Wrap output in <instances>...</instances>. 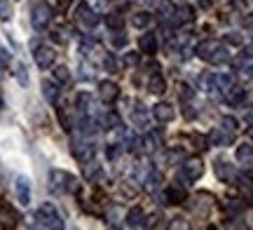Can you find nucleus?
I'll use <instances>...</instances> for the list:
<instances>
[{
  "label": "nucleus",
  "mask_w": 253,
  "mask_h": 230,
  "mask_svg": "<svg viewBox=\"0 0 253 230\" xmlns=\"http://www.w3.org/2000/svg\"><path fill=\"white\" fill-rule=\"evenodd\" d=\"M84 176L89 181H103V169H101L99 162L89 160V162H84Z\"/></svg>",
  "instance_id": "20"
},
{
  "label": "nucleus",
  "mask_w": 253,
  "mask_h": 230,
  "mask_svg": "<svg viewBox=\"0 0 253 230\" xmlns=\"http://www.w3.org/2000/svg\"><path fill=\"white\" fill-rule=\"evenodd\" d=\"M244 96H246V92L242 90V87H230V90H225V101L230 103V106H239V103L244 101Z\"/></svg>",
  "instance_id": "22"
},
{
  "label": "nucleus",
  "mask_w": 253,
  "mask_h": 230,
  "mask_svg": "<svg viewBox=\"0 0 253 230\" xmlns=\"http://www.w3.org/2000/svg\"><path fill=\"white\" fill-rule=\"evenodd\" d=\"M49 190L59 195L61 193L78 195L80 193V179L68 174V172H63V169H52V174H49Z\"/></svg>",
  "instance_id": "1"
},
{
  "label": "nucleus",
  "mask_w": 253,
  "mask_h": 230,
  "mask_svg": "<svg viewBox=\"0 0 253 230\" xmlns=\"http://www.w3.org/2000/svg\"><path fill=\"white\" fill-rule=\"evenodd\" d=\"M38 226H42V228H54V230H61L63 228V221L61 216H59V212H56V207L52 202H42L40 207H38Z\"/></svg>",
  "instance_id": "2"
},
{
  "label": "nucleus",
  "mask_w": 253,
  "mask_h": 230,
  "mask_svg": "<svg viewBox=\"0 0 253 230\" xmlns=\"http://www.w3.org/2000/svg\"><path fill=\"white\" fill-rule=\"evenodd\" d=\"M75 19H78L84 28H94L101 21L99 14H96V9L89 7L87 2H80V5H78V9H75Z\"/></svg>",
  "instance_id": "5"
},
{
  "label": "nucleus",
  "mask_w": 253,
  "mask_h": 230,
  "mask_svg": "<svg viewBox=\"0 0 253 230\" xmlns=\"http://www.w3.org/2000/svg\"><path fill=\"white\" fill-rule=\"evenodd\" d=\"M0 61H2V64H5V66L9 64V54H7V52H5V49H2V47H0Z\"/></svg>",
  "instance_id": "44"
},
{
  "label": "nucleus",
  "mask_w": 253,
  "mask_h": 230,
  "mask_svg": "<svg viewBox=\"0 0 253 230\" xmlns=\"http://www.w3.org/2000/svg\"><path fill=\"white\" fill-rule=\"evenodd\" d=\"M138 47H141V52H145V54H155L157 52V36L155 33H143V36L138 38Z\"/></svg>",
  "instance_id": "17"
},
{
  "label": "nucleus",
  "mask_w": 253,
  "mask_h": 230,
  "mask_svg": "<svg viewBox=\"0 0 253 230\" xmlns=\"http://www.w3.org/2000/svg\"><path fill=\"white\" fill-rule=\"evenodd\" d=\"M242 190H244V195H246V200H253V181L251 179H242Z\"/></svg>",
  "instance_id": "36"
},
{
  "label": "nucleus",
  "mask_w": 253,
  "mask_h": 230,
  "mask_svg": "<svg viewBox=\"0 0 253 230\" xmlns=\"http://www.w3.org/2000/svg\"><path fill=\"white\" fill-rule=\"evenodd\" d=\"M78 111H80V118H96L94 115V99L87 92L78 94Z\"/></svg>",
  "instance_id": "11"
},
{
  "label": "nucleus",
  "mask_w": 253,
  "mask_h": 230,
  "mask_svg": "<svg viewBox=\"0 0 253 230\" xmlns=\"http://www.w3.org/2000/svg\"><path fill=\"white\" fill-rule=\"evenodd\" d=\"M52 73H54V80L59 85H63V87H68V85L73 83V75H71V68H68V66H54V71H52Z\"/></svg>",
  "instance_id": "19"
},
{
  "label": "nucleus",
  "mask_w": 253,
  "mask_h": 230,
  "mask_svg": "<svg viewBox=\"0 0 253 230\" xmlns=\"http://www.w3.org/2000/svg\"><path fill=\"white\" fill-rule=\"evenodd\" d=\"M148 90L160 96V94L167 92V80H164L160 73H153V75H150V80H148Z\"/></svg>",
  "instance_id": "21"
},
{
  "label": "nucleus",
  "mask_w": 253,
  "mask_h": 230,
  "mask_svg": "<svg viewBox=\"0 0 253 230\" xmlns=\"http://www.w3.org/2000/svg\"><path fill=\"white\" fill-rule=\"evenodd\" d=\"M33 56H36L38 68L47 71V68H52V64H54L56 52L49 45H36V49H33Z\"/></svg>",
  "instance_id": "6"
},
{
  "label": "nucleus",
  "mask_w": 253,
  "mask_h": 230,
  "mask_svg": "<svg viewBox=\"0 0 253 230\" xmlns=\"http://www.w3.org/2000/svg\"><path fill=\"white\" fill-rule=\"evenodd\" d=\"M178 90H181V92H178V96H181V101H190V99H192V90H190V87H188L185 83L178 85Z\"/></svg>",
  "instance_id": "39"
},
{
  "label": "nucleus",
  "mask_w": 253,
  "mask_h": 230,
  "mask_svg": "<svg viewBox=\"0 0 253 230\" xmlns=\"http://www.w3.org/2000/svg\"><path fill=\"white\" fill-rule=\"evenodd\" d=\"M131 120H134L138 127H148V113H145L143 106H138V108H134V113H131Z\"/></svg>",
  "instance_id": "29"
},
{
  "label": "nucleus",
  "mask_w": 253,
  "mask_h": 230,
  "mask_svg": "<svg viewBox=\"0 0 253 230\" xmlns=\"http://www.w3.org/2000/svg\"><path fill=\"white\" fill-rule=\"evenodd\" d=\"M185 200H188V193L183 190L181 185H169L164 190V202L167 204H183Z\"/></svg>",
  "instance_id": "10"
},
{
  "label": "nucleus",
  "mask_w": 253,
  "mask_h": 230,
  "mask_svg": "<svg viewBox=\"0 0 253 230\" xmlns=\"http://www.w3.org/2000/svg\"><path fill=\"white\" fill-rule=\"evenodd\" d=\"M17 219H19V214L9 204L0 207V221H2V226H17Z\"/></svg>",
  "instance_id": "25"
},
{
  "label": "nucleus",
  "mask_w": 253,
  "mask_h": 230,
  "mask_svg": "<svg viewBox=\"0 0 253 230\" xmlns=\"http://www.w3.org/2000/svg\"><path fill=\"white\" fill-rule=\"evenodd\" d=\"M218 47H220L218 40H204V43H199L197 45V56L199 59H204V61H211V56L216 54Z\"/></svg>",
  "instance_id": "15"
},
{
  "label": "nucleus",
  "mask_w": 253,
  "mask_h": 230,
  "mask_svg": "<svg viewBox=\"0 0 253 230\" xmlns=\"http://www.w3.org/2000/svg\"><path fill=\"white\" fill-rule=\"evenodd\" d=\"M209 143H213V146H230L232 143V132H227L225 127L213 129L209 134Z\"/></svg>",
  "instance_id": "14"
},
{
  "label": "nucleus",
  "mask_w": 253,
  "mask_h": 230,
  "mask_svg": "<svg viewBox=\"0 0 253 230\" xmlns=\"http://www.w3.org/2000/svg\"><path fill=\"white\" fill-rule=\"evenodd\" d=\"M14 14V9H12V2L9 0H0V19L2 21H9Z\"/></svg>",
  "instance_id": "31"
},
{
  "label": "nucleus",
  "mask_w": 253,
  "mask_h": 230,
  "mask_svg": "<svg viewBox=\"0 0 253 230\" xmlns=\"http://www.w3.org/2000/svg\"><path fill=\"white\" fill-rule=\"evenodd\" d=\"M143 2H145V5H150V2H153V0H143Z\"/></svg>",
  "instance_id": "52"
},
{
  "label": "nucleus",
  "mask_w": 253,
  "mask_h": 230,
  "mask_svg": "<svg viewBox=\"0 0 253 230\" xmlns=\"http://www.w3.org/2000/svg\"><path fill=\"white\" fill-rule=\"evenodd\" d=\"M71 2H73V0H56V5H59L61 9H66L68 5H71Z\"/></svg>",
  "instance_id": "46"
},
{
  "label": "nucleus",
  "mask_w": 253,
  "mask_h": 230,
  "mask_svg": "<svg viewBox=\"0 0 253 230\" xmlns=\"http://www.w3.org/2000/svg\"><path fill=\"white\" fill-rule=\"evenodd\" d=\"M2 75H5V64L0 61V78H2Z\"/></svg>",
  "instance_id": "49"
},
{
  "label": "nucleus",
  "mask_w": 253,
  "mask_h": 230,
  "mask_svg": "<svg viewBox=\"0 0 253 230\" xmlns=\"http://www.w3.org/2000/svg\"><path fill=\"white\" fill-rule=\"evenodd\" d=\"M113 45H115V47H125L126 45V36H122L120 31H115V36H113Z\"/></svg>",
  "instance_id": "41"
},
{
  "label": "nucleus",
  "mask_w": 253,
  "mask_h": 230,
  "mask_svg": "<svg viewBox=\"0 0 253 230\" xmlns=\"http://www.w3.org/2000/svg\"><path fill=\"white\" fill-rule=\"evenodd\" d=\"M49 21H52V7L47 5V2H38L33 12H31V24L36 31H45L49 26Z\"/></svg>",
  "instance_id": "3"
},
{
  "label": "nucleus",
  "mask_w": 253,
  "mask_h": 230,
  "mask_svg": "<svg viewBox=\"0 0 253 230\" xmlns=\"http://www.w3.org/2000/svg\"><path fill=\"white\" fill-rule=\"evenodd\" d=\"M71 150H73V155H75V160L82 162V165H84V162H89L91 157H94V146L87 143V141H73Z\"/></svg>",
  "instance_id": "8"
},
{
  "label": "nucleus",
  "mask_w": 253,
  "mask_h": 230,
  "mask_svg": "<svg viewBox=\"0 0 253 230\" xmlns=\"http://www.w3.org/2000/svg\"><path fill=\"white\" fill-rule=\"evenodd\" d=\"M125 221H126V226H129V228H143V226H145L143 209H141V207H131V209L126 212Z\"/></svg>",
  "instance_id": "13"
},
{
  "label": "nucleus",
  "mask_w": 253,
  "mask_h": 230,
  "mask_svg": "<svg viewBox=\"0 0 253 230\" xmlns=\"http://www.w3.org/2000/svg\"><path fill=\"white\" fill-rule=\"evenodd\" d=\"M14 75H17V80L21 85H28V71H26V66L21 64V61L14 66Z\"/></svg>",
  "instance_id": "33"
},
{
  "label": "nucleus",
  "mask_w": 253,
  "mask_h": 230,
  "mask_svg": "<svg viewBox=\"0 0 253 230\" xmlns=\"http://www.w3.org/2000/svg\"><path fill=\"white\" fill-rule=\"evenodd\" d=\"M249 137H251V138H253V127H251V129H249Z\"/></svg>",
  "instance_id": "50"
},
{
  "label": "nucleus",
  "mask_w": 253,
  "mask_h": 230,
  "mask_svg": "<svg viewBox=\"0 0 253 230\" xmlns=\"http://www.w3.org/2000/svg\"><path fill=\"white\" fill-rule=\"evenodd\" d=\"M42 94H45V99L49 103H56V101H59V94H61V90H59V85L52 83V80H42Z\"/></svg>",
  "instance_id": "18"
},
{
  "label": "nucleus",
  "mask_w": 253,
  "mask_h": 230,
  "mask_svg": "<svg viewBox=\"0 0 253 230\" xmlns=\"http://www.w3.org/2000/svg\"><path fill=\"white\" fill-rule=\"evenodd\" d=\"M220 125L227 129V132H237V127H239V122H237L232 115H225V118L220 120Z\"/></svg>",
  "instance_id": "35"
},
{
  "label": "nucleus",
  "mask_w": 253,
  "mask_h": 230,
  "mask_svg": "<svg viewBox=\"0 0 253 230\" xmlns=\"http://www.w3.org/2000/svg\"><path fill=\"white\" fill-rule=\"evenodd\" d=\"M204 174V162L199 157H190L181 167V179L183 181H197L199 176Z\"/></svg>",
  "instance_id": "4"
},
{
  "label": "nucleus",
  "mask_w": 253,
  "mask_h": 230,
  "mask_svg": "<svg viewBox=\"0 0 253 230\" xmlns=\"http://www.w3.org/2000/svg\"><path fill=\"white\" fill-rule=\"evenodd\" d=\"M171 19H173V24H178V26H181V24H190V21L195 19V12H192V7H188V5H185V7L176 9Z\"/></svg>",
  "instance_id": "23"
},
{
  "label": "nucleus",
  "mask_w": 253,
  "mask_h": 230,
  "mask_svg": "<svg viewBox=\"0 0 253 230\" xmlns=\"http://www.w3.org/2000/svg\"><path fill=\"white\" fill-rule=\"evenodd\" d=\"M225 43H230V45H242L244 40H242V36H237V33H227V36H225Z\"/></svg>",
  "instance_id": "43"
},
{
  "label": "nucleus",
  "mask_w": 253,
  "mask_h": 230,
  "mask_svg": "<svg viewBox=\"0 0 253 230\" xmlns=\"http://www.w3.org/2000/svg\"><path fill=\"white\" fill-rule=\"evenodd\" d=\"M192 143H195V148L197 150H207L209 148V137H202V134H192Z\"/></svg>",
  "instance_id": "34"
},
{
  "label": "nucleus",
  "mask_w": 253,
  "mask_h": 230,
  "mask_svg": "<svg viewBox=\"0 0 253 230\" xmlns=\"http://www.w3.org/2000/svg\"><path fill=\"white\" fill-rule=\"evenodd\" d=\"M106 26L113 28V31H120V28L125 26V17L120 12H110L108 17H106Z\"/></svg>",
  "instance_id": "27"
},
{
  "label": "nucleus",
  "mask_w": 253,
  "mask_h": 230,
  "mask_svg": "<svg viewBox=\"0 0 253 230\" xmlns=\"http://www.w3.org/2000/svg\"><path fill=\"white\" fill-rule=\"evenodd\" d=\"M14 190H17V200L21 207H28L31 204V181L26 176H19L17 184H14Z\"/></svg>",
  "instance_id": "9"
},
{
  "label": "nucleus",
  "mask_w": 253,
  "mask_h": 230,
  "mask_svg": "<svg viewBox=\"0 0 253 230\" xmlns=\"http://www.w3.org/2000/svg\"><path fill=\"white\" fill-rule=\"evenodd\" d=\"M99 99L106 103V106L115 103L120 99V87L115 83H110V80H103V83H99Z\"/></svg>",
  "instance_id": "7"
},
{
  "label": "nucleus",
  "mask_w": 253,
  "mask_h": 230,
  "mask_svg": "<svg viewBox=\"0 0 253 230\" xmlns=\"http://www.w3.org/2000/svg\"><path fill=\"white\" fill-rule=\"evenodd\" d=\"M99 122H101V127L103 129H120L122 127V120H120V115L115 111H108Z\"/></svg>",
  "instance_id": "24"
},
{
  "label": "nucleus",
  "mask_w": 253,
  "mask_h": 230,
  "mask_svg": "<svg viewBox=\"0 0 253 230\" xmlns=\"http://www.w3.org/2000/svg\"><path fill=\"white\" fill-rule=\"evenodd\" d=\"M157 9H160V17H162V19H171L173 12H176V5H173L171 0H160Z\"/></svg>",
  "instance_id": "28"
},
{
  "label": "nucleus",
  "mask_w": 253,
  "mask_h": 230,
  "mask_svg": "<svg viewBox=\"0 0 253 230\" xmlns=\"http://www.w3.org/2000/svg\"><path fill=\"white\" fill-rule=\"evenodd\" d=\"M120 195H122V197H136V190L134 188H131V185H120Z\"/></svg>",
  "instance_id": "42"
},
{
  "label": "nucleus",
  "mask_w": 253,
  "mask_h": 230,
  "mask_svg": "<svg viewBox=\"0 0 253 230\" xmlns=\"http://www.w3.org/2000/svg\"><path fill=\"white\" fill-rule=\"evenodd\" d=\"M185 118H195V111H192L190 106H188V108H185Z\"/></svg>",
  "instance_id": "48"
},
{
  "label": "nucleus",
  "mask_w": 253,
  "mask_h": 230,
  "mask_svg": "<svg viewBox=\"0 0 253 230\" xmlns=\"http://www.w3.org/2000/svg\"><path fill=\"white\" fill-rule=\"evenodd\" d=\"M103 66L108 68V73H118V61H115V56L108 54L106 59H103Z\"/></svg>",
  "instance_id": "38"
},
{
  "label": "nucleus",
  "mask_w": 253,
  "mask_h": 230,
  "mask_svg": "<svg viewBox=\"0 0 253 230\" xmlns=\"http://www.w3.org/2000/svg\"><path fill=\"white\" fill-rule=\"evenodd\" d=\"M150 21H153V14H150V12H136L134 17H131V24H134L136 28H148Z\"/></svg>",
  "instance_id": "26"
},
{
  "label": "nucleus",
  "mask_w": 253,
  "mask_h": 230,
  "mask_svg": "<svg viewBox=\"0 0 253 230\" xmlns=\"http://www.w3.org/2000/svg\"><path fill=\"white\" fill-rule=\"evenodd\" d=\"M227 61H230V52H227L225 47L220 45V47L216 49V54L211 56V61H209V64H216V66H218V64H227Z\"/></svg>",
  "instance_id": "30"
},
{
  "label": "nucleus",
  "mask_w": 253,
  "mask_h": 230,
  "mask_svg": "<svg viewBox=\"0 0 253 230\" xmlns=\"http://www.w3.org/2000/svg\"><path fill=\"white\" fill-rule=\"evenodd\" d=\"M244 26H246V28H253V12L244 17Z\"/></svg>",
  "instance_id": "45"
},
{
  "label": "nucleus",
  "mask_w": 253,
  "mask_h": 230,
  "mask_svg": "<svg viewBox=\"0 0 253 230\" xmlns=\"http://www.w3.org/2000/svg\"><path fill=\"white\" fill-rule=\"evenodd\" d=\"M251 157H253V148L251 146H239L237 148V160H239V162H249Z\"/></svg>",
  "instance_id": "32"
},
{
  "label": "nucleus",
  "mask_w": 253,
  "mask_h": 230,
  "mask_svg": "<svg viewBox=\"0 0 253 230\" xmlns=\"http://www.w3.org/2000/svg\"><path fill=\"white\" fill-rule=\"evenodd\" d=\"M216 174L220 181H227V184H232L237 179V169L230 162H225V160H218L216 162Z\"/></svg>",
  "instance_id": "12"
},
{
  "label": "nucleus",
  "mask_w": 253,
  "mask_h": 230,
  "mask_svg": "<svg viewBox=\"0 0 253 230\" xmlns=\"http://www.w3.org/2000/svg\"><path fill=\"white\" fill-rule=\"evenodd\" d=\"M138 61H141V59H138V54H136V52H126V54H125V64L126 66H138Z\"/></svg>",
  "instance_id": "40"
},
{
  "label": "nucleus",
  "mask_w": 253,
  "mask_h": 230,
  "mask_svg": "<svg viewBox=\"0 0 253 230\" xmlns=\"http://www.w3.org/2000/svg\"><path fill=\"white\" fill-rule=\"evenodd\" d=\"M244 56H249V59H251V56H253V45H249V47H246V49H244Z\"/></svg>",
  "instance_id": "47"
},
{
  "label": "nucleus",
  "mask_w": 253,
  "mask_h": 230,
  "mask_svg": "<svg viewBox=\"0 0 253 230\" xmlns=\"http://www.w3.org/2000/svg\"><path fill=\"white\" fill-rule=\"evenodd\" d=\"M120 150H122L120 143H108V146H106V157H108V160H115V157L120 155Z\"/></svg>",
  "instance_id": "37"
},
{
  "label": "nucleus",
  "mask_w": 253,
  "mask_h": 230,
  "mask_svg": "<svg viewBox=\"0 0 253 230\" xmlns=\"http://www.w3.org/2000/svg\"><path fill=\"white\" fill-rule=\"evenodd\" d=\"M0 108H2V92H0Z\"/></svg>",
  "instance_id": "51"
},
{
  "label": "nucleus",
  "mask_w": 253,
  "mask_h": 230,
  "mask_svg": "<svg viewBox=\"0 0 253 230\" xmlns=\"http://www.w3.org/2000/svg\"><path fill=\"white\" fill-rule=\"evenodd\" d=\"M153 115L157 122H171L176 113H173V108L169 103H157V106H153Z\"/></svg>",
  "instance_id": "16"
}]
</instances>
